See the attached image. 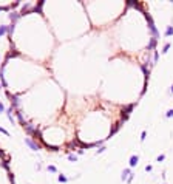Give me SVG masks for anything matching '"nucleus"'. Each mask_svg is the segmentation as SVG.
<instances>
[{"instance_id":"obj_6","label":"nucleus","mask_w":173,"mask_h":184,"mask_svg":"<svg viewBox=\"0 0 173 184\" xmlns=\"http://www.w3.org/2000/svg\"><path fill=\"white\" fill-rule=\"evenodd\" d=\"M138 161H139V158H138L136 155H133L131 158H130V167H134V165L138 164Z\"/></svg>"},{"instance_id":"obj_11","label":"nucleus","mask_w":173,"mask_h":184,"mask_svg":"<svg viewBox=\"0 0 173 184\" xmlns=\"http://www.w3.org/2000/svg\"><path fill=\"white\" fill-rule=\"evenodd\" d=\"M164 34L165 36H173V26H167V30H165Z\"/></svg>"},{"instance_id":"obj_15","label":"nucleus","mask_w":173,"mask_h":184,"mask_svg":"<svg viewBox=\"0 0 173 184\" xmlns=\"http://www.w3.org/2000/svg\"><path fill=\"white\" fill-rule=\"evenodd\" d=\"M48 170H50V172H53V173H56V172H57V169L54 167V165H48Z\"/></svg>"},{"instance_id":"obj_14","label":"nucleus","mask_w":173,"mask_h":184,"mask_svg":"<svg viewBox=\"0 0 173 184\" xmlns=\"http://www.w3.org/2000/svg\"><path fill=\"white\" fill-rule=\"evenodd\" d=\"M168 48H170V43H165V45H164V48H162V53H167Z\"/></svg>"},{"instance_id":"obj_5","label":"nucleus","mask_w":173,"mask_h":184,"mask_svg":"<svg viewBox=\"0 0 173 184\" xmlns=\"http://www.w3.org/2000/svg\"><path fill=\"white\" fill-rule=\"evenodd\" d=\"M121 124H122V122L119 121V122H116V124L113 125V128H111V130H110V136H113V135H114V133H116L117 130H119V128H121Z\"/></svg>"},{"instance_id":"obj_21","label":"nucleus","mask_w":173,"mask_h":184,"mask_svg":"<svg viewBox=\"0 0 173 184\" xmlns=\"http://www.w3.org/2000/svg\"><path fill=\"white\" fill-rule=\"evenodd\" d=\"M142 138H141V139H145V136H147V132H142V135H141Z\"/></svg>"},{"instance_id":"obj_16","label":"nucleus","mask_w":173,"mask_h":184,"mask_svg":"<svg viewBox=\"0 0 173 184\" xmlns=\"http://www.w3.org/2000/svg\"><path fill=\"white\" fill-rule=\"evenodd\" d=\"M0 132H2V133H5V135H8V136H10V132H6V130H5V128H3V127H0Z\"/></svg>"},{"instance_id":"obj_7","label":"nucleus","mask_w":173,"mask_h":184,"mask_svg":"<svg viewBox=\"0 0 173 184\" xmlns=\"http://www.w3.org/2000/svg\"><path fill=\"white\" fill-rule=\"evenodd\" d=\"M156 43H158V39H151L150 43H148V50H150V51H154V47H156Z\"/></svg>"},{"instance_id":"obj_22","label":"nucleus","mask_w":173,"mask_h":184,"mask_svg":"<svg viewBox=\"0 0 173 184\" xmlns=\"http://www.w3.org/2000/svg\"><path fill=\"white\" fill-rule=\"evenodd\" d=\"M171 93H173V85H171Z\"/></svg>"},{"instance_id":"obj_8","label":"nucleus","mask_w":173,"mask_h":184,"mask_svg":"<svg viewBox=\"0 0 173 184\" xmlns=\"http://www.w3.org/2000/svg\"><path fill=\"white\" fill-rule=\"evenodd\" d=\"M131 176V172H130V169H125L124 172H122V179H128Z\"/></svg>"},{"instance_id":"obj_3","label":"nucleus","mask_w":173,"mask_h":184,"mask_svg":"<svg viewBox=\"0 0 173 184\" xmlns=\"http://www.w3.org/2000/svg\"><path fill=\"white\" fill-rule=\"evenodd\" d=\"M141 70L144 71L145 80H147V79H148V76H150V68H147V65H145V63H141Z\"/></svg>"},{"instance_id":"obj_13","label":"nucleus","mask_w":173,"mask_h":184,"mask_svg":"<svg viewBox=\"0 0 173 184\" xmlns=\"http://www.w3.org/2000/svg\"><path fill=\"white\" fill-rule=\"evenodd\" d=\"M6 113H8V119H10L11 122H14V118H13V115H11V113H13V110H8Z\"/></svg>"},{"instance_id":"obj_4","label":"nucleus","mask_w":173,"mask_h":184,"mask_svg":"<svg viewBox=\"0 0 173 184\" xmlns=\"http://www.w3.org/2000/svg\"><path fill=\"white\" fill-rule=\"evenodd\" d=\"M20 16H22L20 13H13V14L10 16V19H11V22H13V25H14V23L17 22V20H19V19H20Z\"/></svg>"},{"instance_id":"obj_2","label":"nucleus","mask_w":173,"mask_h":184,"mask_svg":"<svg viewBox=\"0 0 173 184\" xmlns=\"http://www.w3.org/2000/svg\"><path fill=\"white\" fill-rule=\"evenodd\" d=\"M25 144H26V145H30L33 150H39V149H40V144H37L36 141H33L31 138H25Z\"/></svg>"},{"instance_id":"obj_20","label":"nucleus","mask_w":173,"mask_h":184,"mask_svg":"<svg viewBox=\"0 0 173 184\" xmlns=\"http://www.w3.org/2000/svg\"><path fill=\"white\" fill-rule=\"evenodd\" d=\"M68 158H70L71 161H76V155H70V156H68Z\"/></svg>"},{"instance_id":"obj_18","label":"nucleus","mask_w":173,"mask_h":184,"mask_svg":"<svg viewBox=\"0 0 173 184\" xmlns=\"http://www.w3.org/2000/svg\"><path fill=\"white\" fill-rule=\"evenodd\" d=\"M164 158H165V156H164V155H159V156H158V161L161 162V161H164Z\"/></svg>"},{"instance_id":"obj_1","label":"nucleus","mask_w":173,"mask_h":184,"mask_svg":"<svg viewBox=\"0 0 173 184\" xmlns=\"http://www.w3.org/2000/svg\"><path fill=\"white\" fill-rule=\"evenodd\" d=\"M23 128H25V132L28 133V135H34V136H36V132H37V127H34L33 124L26 122V124L23 125Z\"/></svg>"},{"instance_id":"obj_10","label":"nucleus","mask_w":173,"mask_h":184,"mask_svg":"<svg viewBox=\"0 0 173 184\" xmlns=\"http://www.w3.org/2000/svg\"><path fill=\"white\" fill-rule=\"evenodd\" d=\"M8 33V26L6 25H2V26H0V36H5Z\"/></svg>"},{"instance_id":"obj_17","label":"nucleus","mask_w":173,"mask_h":184,"mask_svg":"<svg viewBox=\"0 0 173 184\" xmlns=\"http://www.w3.org/2000/svg\"><path fill=\"white\" fill-rule=\"evenodd\" d=\"M165 116H167V118H171V116H173V110H168Z\"/></svg>"},{"instance_id":"obj_19","label":"nucleus","mask_w":173,"mask_h":184,"mask_svg":"<svg viewBox=\"0 0 173 184\" xmlns=\"http://www.w3.org/2000/svg\"><path fill=\"white\" fill-rule=\"evenodd\" d=\"M3 112H5V107H3L2 102H0V113H3Z\"/></svg>"},{"instance_id":"obj_12","label":"nucleus","mask_w":173,"mask_h":184,"mask_svg":"<svg viewBox=\"0 0 173 184\" xmlns=\"http://www.w3.org/2000/svg\"><path fill=\"white\" fill-rule=\"evenodd\" d=\"M59 181H60V182H67V181H68V178L65 176V175H59Z\"/></svg>"},{"instance_id":"obj_9","label":"nucleus","mask_w":173,"mask_h":184,"mask_svg":"<svg viewBox=\"0 0 173 184\" xmlns=\"http://www.w3.org/2000/svg\"><path fill=\"white\" fill-rule=\"evenodd\" d=\"M42 6H43V2H39L37 5H36V6L33 8V11H36V13H40V11H42Z\"/></svg>"}]
</instances>
